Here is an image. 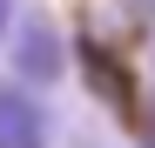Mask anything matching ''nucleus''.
<instances>
[{"label": "nucleus", "instance_id": "1", "mask_svg": "<svg viewBox=\"0 0 155 148\" xmlns=\"http://www.w3.org/2000/svg\"><path fill=\"white\" fill-rule=\"evenodd\" d=\"M54 141V121L20 81H0V148H47Z\"/></svg>", "mask_w": 155, "mask_h": 148}, {"label": "nucleus", "instance_id": "2", "mask_svg": "<svg viewBox=\"0 0 155 148\" xmlns=\"http://www.w3.org/2000/svg\"><path fill=\"white\" fill-rule=\"evenodd\" d=\"M14 74H27V81H61V34L47 27L41 14H27L20 34H14Z\"/></svg>", "mask_w": 155, "mask_h": 148}, {"label": "nucleus", "instance_id": "3", "mask_svg": "<svg viewBox=\"0 0 155 148\" xmlns=\"http://www.w3.org/2000/svg\"><path fill=\"white\" fill-rule=\"evenodd\" d=\"M7 20H14V0H0V40H7Z\"/></svg>", "mask_w": 155, "mask_h": 148}]
</instances>
